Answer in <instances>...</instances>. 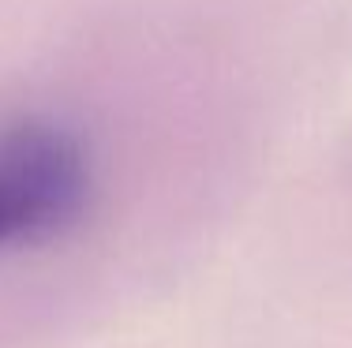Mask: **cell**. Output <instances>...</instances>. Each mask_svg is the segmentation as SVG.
<instances>
[{"instance_id": "cell-1", "label": "cell", "mask_w": 352, "mask_h": 348, "mask_svg": "<svg viewBox=\"0 0 352 348\" xmlns=\"http://www.w3.org/2000/svg\"><path fill=\"white\" fill-rule=\"evenodd\" d=\"M90 192L87 161L68 135L19 128L0 139V247L68 229Z\"/></svg>"}]
</instances>
